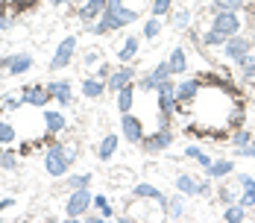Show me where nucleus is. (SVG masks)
<instances>
[{
  "instance_id": "obj_1",
  "label": "nucleus",
  "mask_w": 255,
  "mask_h": 223,
  "mask_svg": "<svg viewBox=\"0 0 255 223\" xmlns=\"http://www.w3.org/2000/svg\"><path fill=\"white\" fill-rule=\"evenodd\" d=\"M132 21H138V9H129L124 0H106L103 18L85 26H88L91 35H109V32H118V29L129 26Z\"/></svg>"
},
{
  "instance_id": "obj_2",
  "label": "nucleus",
  "mask_w": 255,
  "mask_h": 223,
  "mask_svg": "<svg viewBox=\"0 0 255 223\" xmlns=\"http://www.w3.org/2000/svg\"><path fill=\"white\" fill-rule=\"evenodd\" d=\"M238 32H241V18H238V12H214L208 29L203 32V44L205 47H217V44H223L226 38L238 35Z\"/></svg>"
},
{
  "instance_id": "obj_3",
  "label": "nucleus",
  "mask_w": 255,
  "mask_h": 223,
  "mask_svg": "<svg viewBox=\"0 0 255 223\" xmlns=\"http://www.w3.org/2000/svg\"><path fill=\"white\" fill-rule=\"evenodd\" d=\"M74 159H77V147L74 144H56V141H50L44 147V174L53 176V179L68 176V168H71Z\"/></svg>"
},
{
  "instance_id": "obj_4",
  "label": "nucleus",
  "mask_w": 255,
  "mask_h": 223,
  "mask_svg": "<svg viewBox=\"0 0 255 223\" xmlns=\"http://www.w3.org/2000/svg\"><path fill=\"white\" fill-rule=\"evenodd\" d=\"M91 206H94L91 188H74V191L68 194V203H65V215H68L71 221H77V218H85V215L91 212Z\"/></svg>"
},
{
  "instance_id": "obj_5",
  "label": "nucleus",
  "mask_w": 255,
  "mask_h": 223,
  "mask_svg": "<svg viewBox=\"0 0 255 223\" xmlns=\"http://www.w3.org/2000/svg\"><path fill=\"white\" fill-rule=\"evenodd\" d=\"M74 53H77V35H65V38L59 41V47H56V53H53L50 68H53V71H65V68L71 65Z\"/></svg>"
},
{
  "instance_id": "obj_6",
  "label": "nucleus",
  "mask_w": 255,
  "mask_h": 223,
  "mask_svg": "<svg viewBox=\"0 0 255 223\" xmlns=\"http://www.w3.org/2000/svg\"><path fill=\"white\" fill-rule=\"evenodd\" d=\"M250 50H253V41L238 32V35H232V38L223 41V59H226V62H241Z\"/></svg>"
},
{
  "instance_id": "obj_7",
  "label": "nucleus",
  "mask_w": 255,
  "mask_h": 223,
  "mask_svg": "<svg viewBox=\"0 0 255 223\" xmlns=\"http://www.w3.org/2000/svg\"><path fill=\"white\" fill-rule=\"evenodd\" d=\"M200 88H203V79H200V76H185V79H179V82H176V100H179V106L194 103V100H197V94H200Z\"/></svg>"
},
{
  "instance_id": "obj_8",
  "label": "nucleus",
  "mask_w": 255,
  "mask_h": 223,
  "mask_svg": "<svg viewBox=\"0 0 255 223\" xmlns=\"http://www.w3.org/2000/svg\"><path fill=\"white\" fill-rule=\"evenodd\" d=\"M173 144V132L170 129H155L153 135H144V141H141V147L147 150V153H164V150Z\"/></svg>"
},
{
  "instance_id": "obj_9",
  "label": "nucleus",
  "mask_w": 255,
  "mask_h": 223,
  "mask_svg": "<svg viewBox=\"0 0 255 223\" xmlns=\"http://www.w3.org/2000/svg\"><path fill=\"white\" fill-rule=\"evenodd\" d=\"M135 68H132V62L129 65H124V68H118V71H112V74L106 76V91H121L124 85H129V82H135Z\"/></svg>"
},
{
  "instance_id": "obj_10",
  "label": "nucleus",
  "mask_w": 255,
  "mask_h": 223,
  "mask_svg": "<svg viewBox=\"0 0 255 223\" xmlns=\"http://www.w3.org/2000/svg\"><path fill=\"white\" fill-rule=\"evenodd\" d=\"M21 100H24V106H44L53 97H50V91H47L44 82H32V85H24L21 88Z\"/></svg>"
},
{
  "instance_id": "obj_11",
  "label": "nucleus",
  "mask_w": 255,
  "mask_h": 223,
  "mask_svg": "<svg viewBox=\"0 0 255 223\" xmlns=\"http://www.w3.org/2000/svg\"><path fill=\"white\" fill-rule=\"evenodd\" d=\"M121 132H124V138H127L129 144H141L144 141V124H141V118H135L129 112L121 118Z\"/></svg>"
},
{
  "instance_id": "obj_12",
  "label": "nucleus",
  "mask_w": 255,
  "mask_h": 223,
  "mask_svg": "<svg viewBox=\"0 0 255 223\" xmlns=\"http://www.w3.org/2000/svg\"><path fill=\"white\" fill-rule=\"evenodd\" d=\"M44 85H47V91H50L53 103H59V106L74 103V88H71L68 79H50V82H44Z\"/></svg>"
},
{
  "instance_id": "obj_13",
  "label": "nucleus",
  "mask_w": 255,
  "mask_h": 223,
  "mask_svg": "<svg viewBox=\"0 0 255 223\" xmlns=\"http://www.w3.org/2000/svg\"><path fill=\"white\" fill-rule=\"evenodd\" d=\"M158 112H176L179 100H176V82H170V79H164L161 85H158Z\"/></svg>"
},
{
  "instance_id": "obj_14",
  "label": "nucleus",
  "mask_w": 255,
  "mask_h": 223,
  "mask_svg": "<svg viewBox=\"0 0 255 223\" xmlns=\"http://www.w3.org/2000/svg\"><path fill=\"white\" fill-rule=\"evenodd\" d=\"M103 9H106V0H82L77 9V18L82 24H94L103 18Z\"/></svg>"
},
{
  "instance_id": "obj_15",
  "label": "nucleus",
  "mask_w": 255,
  "mask_h": 223,
  "mask_svg": "<svg viewBox=\"0 0 255 223\" xmlns=\"http://www.w3.org/2000/svg\"><path fill=\"white\" fill-rule=\"evenodd\" d=\"M132 197L138 200H153V203H158L161 206V212H164V206H167V197L155 188V185H150V182H141V185H135L132 188Z\"/></svg>"
},
{
  "instance_id": "obj_16",
  "label": "nucleus",
  "mask_w": 255,
  "mask_h": 223,
  "mask_svg": "<svg viewBox=\"0 0 255 223\" xmlns=\"http://www.w3.org/2000/svg\"><path fill=\"white\" fill-rule=\"evenodd\" d=\"M44 129H47V135H59L68 129V118L56 109H44Z\"/></svg>"
},
{
  "instance_id": "obj_17",
  "label": "nucleus",
  "mask_w": 255,
  "mask_h": 223,
  "mask_svg": "<svg viewBox=\"0 0 255 223\" xmlns=\"http://www.w3.org/2000/svg\"><path fill=\"white\" fill-rule=\"evenodd\" d=\"M118 147H121V138H118L115 132H109L100 144H97V159H100V162H112L115 153H118Z\"/></svg>"
},
{
  "instance_id": "obj_18",
  "label": "nucleus",
  "mask_w": 255,
  "mask_h": 223,
  "mask_svg": "<svg viewBox=\"0 0 255 223\" xmlns=\"http://www.w3.org/2000/svg\"><path fill=\"white\" fill-rule=\"evenodd\" d=\"M238 182H241V188H244V191H241V197H238V203H241V206H247V209H253V206H255V179L250 174H241V176H238Z\"/></svg>"
},
{
  "instance_id": "obj_19",
  "label": "nucleus",
  "mask_w": 255,
  "mask_h": 223,
  "mask_svg": "<svg viewBox=\"0 0 255 223\" xmlns=\"http://www.w3.org/2000/svg\"><path fill=\"white\" fill-rule=\"evenodd\" d=\"M115 103H118L121 115L132 112V106H135V82H129V85H124L121 91H115Z\"/></svg>"
},
{
  "instance_id": "obj_20",
  "label": "nucleus",
  "mask_w": 255,
  "mask_h": 223,
  "mask_svg": "<svg viewBox=\"0 0 255 223\" xmlns=\"http://www.w3.org/2000/svg\"><path fill=\"white\" fill-rule=\"evenodd\" d=\"M32 68V56L29 53H12V59H9V71L6 74L9 76H21V74H26Z\"/></svg>"
},
{
  "instance_id": "obj_21",
  "label": "nucleus",
  "mask_w": 255,
  "mask_h": 223,
  "mask_svg": "<svg viewBox=\"0 0 255 223\" xmlns=\"http://www.w3.org/2000/svg\"><path fill=\"white\" fill-rule=\"evenodd\" d=\"M229 174H235V165H232L229 159H217V162H211L205 168V176L208 179H226Z\"/></svg>"
},
{
  "instance_id": "obj_22",
  "label": "nucleus",
  "mask_w": 255,
  "mask_h": 223,
  "mask_svg": "<svg viewBox=\"0 0 255 223\" xmlns=\"http://www.w3.org/2000/svg\"><path fill=\"white\" fill-rule=\"evenodd\" d=\"M82 94H85V97L91 100V97H103V94H106V79H100V76H85V79H82Z\"/></svg>"
},
{
  "instance_id": "obj_23",
  "label": "nucleus",
  "mask_w": 255,
  "mask_h": 223,
  "mask_svg": "<svg viewBox=\"0 0 255 223\" xmlns=\"http://www.w3.org/2000/svg\"><path fill=\"white\" fill-rule=\"evenodd\" d=\"M138 35H127V41L121 44L118 50V59H121V65H129V62H135V56H138Z\"/></svg>"
},
{
  "instance_id": "obj_24",
  "label": "nucleus",
  "mask_w": 255,
  "mask_h": 223,
  "mask_svg": "<svg viewBox=\"0 0 255 223\" xmlns=\"http://www.w3.org/2000/svg\"><path fill=\"white\" fill-rule=\"evenodd\" d=\"M197 188H200V179H194L188 171L176 176V191L179 194H185V197H197Z\"/></svg>"
},
{
  "instance_id": "obj_25",
  "label": "nucleus",
  "mask_w": 255,
  "mask_h": 223,
  "mask_svg": "<svg viewBox=\"0 0 255 223\" xmlns=\"http://www.w3.org/2000/svg\"><path fill=\"white\" fill-rule=\"evenodd\" d=\"M167 65H170V74H185L188 71V53H185V47L173 50L170 59H167Z\"/></svg>"
},
{
  "instance_id": "obj_26",
  "label": "nucleus",
  "mask_w": 255,
  "mask_h": 223,
  "mask_svg": "<svg viewBox=\"0 0 255 223\" xmlns=\"http://www.w3.org/2000/svg\"><path fill=\"white\" fill-rule=\"evenodd\" d=\"M164 215L170 218V221H176L185 215V194H179V197H167V206H164Z\"/></svg>"
},
{
  "instance_id": "obj_27",
  "label": "nucleus",
  "mask_w": 255,
  "mask_h": 223,
  "mask_svg": "<svg viewBox=\"0 0 255 223\" xmlns=\"http://www.w3.org/2000/svg\"><path fill=\"white\" fill-rule=\"evenodd\" d=\"M223 221H229V223L247 221V206H241V203H232V206H226V209H223Z\"/></svg>"
},
{
  "instance_id": "obj_28",
  "label": "nucleus",
  "mask_w": 255,
  "mask_h": 223,
  "mask_svg": "<svg viewBox=\"0 0 255 223\" xmlns=\"http://www.w3.org/2000/svg\"><path fill=\"white\" fill-rule=\"evenodd\" d=\"M244 6H247V0H214L208 12H211V15H214V12H238V9H244Z\"/></svg>"
},
{
  "instance_id": "obj_29",
  "label": "nucleus",
  "mask_w": 255,
  "mask_h": 223,
  "mask_svg": "<svg viewBox=\"0 0 255 223\" xmlns=\"http://www.w3.org/2000/svg\"><path fill=\"white\" fill-rule=\"evenodd\" d=\"M18 156H21L18 150H9V144H6V147L0 150V168L3 171H15L18 168Z\"/></svg>"
},
{
  "instance_id": "obj_30",
  "label": "nucleus",
  "mask_w": 255,
  "mask_h": 223,
  "mask_svg": "<svg viewBox=\"0 0 255 223\" xmlns=\"http://www.w3.org/2000/svg\"><path fill=\"white\" fill-rule=\"evenodd\" d=\"M185 156H188V159H194V162H197V165H203V168H208V165L214 162V159H211V156H208L203 147H197V144L185 147Z\"/></svg>"
},
{
  "instance_id": "obj_31",
  "label": "nucleus",
  "mask_w": 255,
  "mask_h": 223,
  "mask_svg": "<svg viewBox=\"0 0 255 223\" xmlns=\"http://www.w3.org/2000/svg\"><path fill=\"white\" fill-rule=\"evenodd\" d=\"M94 209L100 212L106 221H109V218H115V206L109 203V197H106V194H94Z\"/></svg>"
},
{
  "instance_id": "obj_32",
  "label": "nucleus",
  "mask_w": 255,
  "mask_h": 223,
  "mask_svg": "<svg viewBox=\"0 0 255 223\" xmlns=\"http://www.w3.org/2000/svg\"><path fill=\"white\" fill-rule=\"evenodd\" d=\"M91 179H94V174L88 171V174H71L68 176V188L74 191V188H91Z\"/></svg>"
},
{
  "instance_id": "obj_33",
  "label": "nucleus",
  "mask_w": 255,
  "mask_h": 223,
  "mask_svg": "<svg viewBox=\"0 0 255 223\" xmlns=\"http://www.w3.org/2000/svg\"><path fill=\"white\" fill-rule=\"evenodd\" d=\"M238 65H241V71H244V79L255 82V53H253V50H250V53H247Z\"/></svg>"
},
{
  "instance_id": "obj_34",
  "label": "nucleus",
  "mask_w": 255,
  "mask_h": 223,
  "mask_svg": "<svg viewBox=\"0 0 255 223\" xmlns=\"http://www.w3.org/2000/svg\"><path fill=\"white\" fill-rule=\"evenodd\" d=\"M170 12H173V0H153V6H150V15L153 18H164Z\"/></svg>"
},
{
  "instance_id": "obj_35",
  "label": "nucleus",
  "mask_w": 255,
  "mask_h": 223,
  "mask_svg": "<svg viewBox=\"0 0 255 223\" xmlns=\"http://www.w3.org/2000/svg\"><path fill=\"white\" fill-rule=\"evenodd\" d=\"M170 24L179 26V29L188 26L191 24V9H185V6H182V9H173V12H170Z\"/></svg>"
},
{
  "instance_id": "obj_36",
  "label": "nucleus",
  "mask_w": 255,
  "mask_h": 223,
  "mask_svg": "<svg viewBox=\"0 0 255 223\" xmlns=\"http://www.w3.org/2000/svg\"><path fill=\"white\" fill-rule=\"evenodd\" d=\"M15 126L9 124V121H0V147H6V144H12L15 141Z\"/></svg>"
},
{
  "instance_id": "obj_37",
  "label": "nucleus",
  "mask_w": 255,
  "mask_h": 223,
  "mask_svg": "<svg viewBox=\"0 0 255 223\" xmlns=\"http://www.w3.org/2000/svg\"><path fill=\"white\" fill-rule=\"evenodd\" d=\"M161 35V18H147V24H144V38H158Z\"/></svg>"
},
{
  "instance_id": "obj_38",
  "label": "nucleus",
  "mask_w": 255,
  "mask_h": 223,
  "mask_svg": "<svg viewBox=\"0 0 255 223\" xmlns=\"http://www.w3.org/2000/svg\"><path fill=\"white\" fill-rule=\"evenodd\" d=\"M135 85H138V91H158V85H161V82H158L153 74H147V76H141Z\"/></svg>"
},
{
  "instance_id": "obj_39",
  "label": "nucleus",
  "mask_w": 255,
  "mask_h": 223,
  "mask_svg": "<svg viewBox=\"0 0 255 223\" xmlns=\"http://www.w3.org/2000/svg\"><path fill=\"white\" fill-rule=\"evenodd\" d=\"M250 141H253V132H250V129L232 132V147H244V144H250Z\"/></svg>"
},
{
  "instance_id": "obj_40",
  "label": "nucleus",
  "mask_w": 255,
  "mask_h": 223,
  "mask_svg": "<svg viewBox=\"0 0 255 223\" xmlns=\"http://www.w3.org/2000/svg\"><path fill=\"white\" fill-rule=\"evenodd\" d=\"M150 74L155 76V79H158V82H164V79H170V65H167V62H161V65H155L153 71H150Z\"/></svg>"
},
{
  "instance_id": "obj_41",
  "label": "nucleus",
  "mask_w": 255,
  "mask_h": 223,
  "mask_svg": "<svg viewBox=\"0 0 255 223\" xmlns=\"http://www.w3.org/2000/svg\"><path fill=\"white\" fill-rule=\"evenodd\" d=\"M41 0H12V12H29V9H35Z\"/></svg>"
},
{
  "instance_id": "obj_42",
  "label": "nucleus",
  "mask_w": 255,
  "mask_h": 223,
  "mask_svg": "<svg viewBox=\"0 0 255 223\" xmlns=\"http://www.w3.org/2000/svg\"><path fill=\"white\" fill-rule=\"evenodd\" d=\"M0 103H3V109H12V112L24 106V100H21V94H9V97H3Z\"/></svg>"
},
{
  "instance_id": "obj_43",
  "label": "nucleus",
  "mask_w": 255,
  "mask_h": 223,
  "mask_svg": "<svg viewBox=\"0 0 255 223\" xmlns=\"http://www.w3.org/2000/svg\"><path fill=\"white\" fill-rule=\"evenodd\" d=\"M238 197H241V194H235V191H232V188H226V185H223V188H220V203H223V206H232V203H238Z\"/></svg>"
},
{
  "instance_id": "obj_44",
  "label": "nucleus",
  "mask_w": 255,
  "mask_h": 223,
  "mask_svg": "<svg viewBox=\"0 0 255 223\" xmlns=\"http://www.w3.org/2000/svg\"><path fill=\"white\" fill-rule=\"evenodd\" d=\"M82 62H85V68H94L100 62V50H85V59Z\"/></svg>"
},
{
  "instance_id": "obj_45",
  "label": "nucleus",
  "mask_w": 255,
  "mask_h": 223,
  "mask_svg": "<svg viewBox=\"0 0 255 223\" xmlns=\"http://www.w3.org/2000/svg\"><path fill=\"white\" fill-rule=\"evenodd\" d=\"M238 156H247V159H255V141H250V144H244V147H238Z\"/></svg>"
},
{
  "instance_id": "obj_46",
  "label": "nucleus",
  "mask_w": 255,
  "mask_h": 223,
  "mask_svg": "<svg viewBox=\"0 0 255 223\" xmlns=\"http://www.w3.org/2000/svg\"><path fill=\"white\" fill-rule=\"evenodd\" d=\"M205 194H211V179L208 176L200 179V188H197V197H205Z\"/></svg>"
},
{
  "instance_id": "obj_47",
  "label": "nucleus",
  "mask_w": 255,
  "mask_h": 223,
  "mask_svg": "<svg viewBox=\"0 0 255 223\" xmlns=\"http://www.w3.org/2000/svg\"><path fill=\"white\" fill-rule=\"evenodd\" d=\"M12 206H15V200H12V197H3V200H0V215H3L6 209H12Z\"/></svg>"
},
{
  "instance_id": "obj_48",
  "label": "nucleus",
  "mask_w": 255,
  "mask_h": 223,
  "mask_svg": "<svg viewBox=\"0 0 255 223\" xmlns=\"http://www.w3.org/2000/svg\"><path fill=\"white\" fill-rule=\"evenodd\" d=\"M109 74H112V68H109V65L103 62L100 68H97V74H94V76H100V79H106V76H109Z\"/></svg>"
},
{
  "instance_id": "obj_49",
  "label": "nucleus",
  "mask_w": 255,
  "mask_h": 223,
  "mask_svg": "<svg viewBox=\"0 0 255 223\" xmlns=\"http://www.w3.org/2000/svg\"><path fill=\"white\" fill-rule=\"evenodd\" d=\"M9 24H12V21H9V18L3 15V9H0V29H9Z\"/></svg>"
},
{
  "instance_id": "obj_50",
  "label": "nucleus",
  "mask_w": 255,
  "mask_h": 223,
  "mask_svg": "<svg viewBox=\"0 0 255 223\" xmlns=\"http://www.w3.org/2000/svg\"><path fill=\"white\" fill-rule=\"evenodd\" d=\"M65 3H68V0H53V6H65Z\"/></svg>"
},
{
  "instance_id": "obj_51",
  "label": "nucleus",
  "mask_w": 255,
  "mask_h": 223,
  "mask_svg": "<svg viewBox=\"0 0 255 223\" xmlns=\"http://www.w3.org/2000/svg\"><path fill=\"white\" fill-rule=\"evenodd\" d=\"M253 221H255V206H253Z\"/></svg>"
},
{
  "instance_id": "obj_52",
  "label": "nucleus",
  "mask_w": 255,
  "mask_h": 223,
  "mask_svg": "<svg viewBox=\"0 0 255 223\" xmlns=\"http://www.w3.org/2000/svg\"><path fill=\"white\" fill-rule=\"evenodd\" d=\"M0 171H3V168H0Z\"/></svg>"
}]
</instances>
